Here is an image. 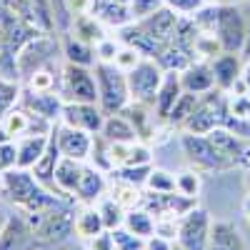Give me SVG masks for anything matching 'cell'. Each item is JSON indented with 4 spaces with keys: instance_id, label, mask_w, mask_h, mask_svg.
I'll return each mask as SVG.
<instances>
[{
    "instance_id": "cell-22",
    "label": "cell",
    "mask_w": 250,
    "mask_h": 250,
    "mask_svg": "<svg viewBox=\"0 0 250 250\" xmlns=\"http://www.w3.org/2000/svg\"><path fill=\"white\" fill-rule=\"evenodd\" d=\"M83 168H85V163L73 160V158H60L58 168H55V193L60 198L75 203V190H78Z\"/></svg>"
},
{
    "instance_id": "cell-48",
    "label": "cell",
    "mask_w": 250,
    "mask_h": 250,
    "mask_svg": "<svg viewBox=\"0 0 250 250\" xmlns=\"http://www.w3.org/2000/svg\"><path fill=\"white\" fill-rule=\"evenodd\" d=\"M175 240H168L163 235H150L148 240H145V250H175Z\"/></svg>"
},
{
    "instance_id": "cell-26",
    "label": "cell",
    "mask_w": 250,
    "mask_h": 250,
    "mask_svg": "<svg viewBox=\"0 0 250 250\" xmlns=\"http://www.w3.org/2000/svg\"><path fill=\"white\" fill-rule=\"evenodd\" d=\"M60 158H62V153H60V148H58V138H55V133L50 130V143H48L45 153L40 155V160L33 165V175L43 183L48 190H53V193H55V168H58Z\"/></svg>"
},
{
    "instance_id": "cell-23",
    "label": "cell",
    "mask_w": 250,
    "mask_h": 250,
    "mask_svg": "<svg viewBox=\"0 0 250 250\" xmlns=\"http://www.w3.org/2000/svg\"><path fill=\"white\" fill-rule=\"evenodd\" d=\"M60 55L65 58V62H73V65L93 68L95 62H98L95 45H90V43H85V40L75 38L73 33H62V38H60Z\"/></svg>"
},
{
    "instance_id": "cell-16",
    "label": "cell",
    "mask_w": 250,
    "mask_h": 250,
    "mask_svg": "<svg viewBox=\"0 0 250 250\" xmlns=\"http://www.w3.org/2000/svg\"><path fill=\"white\" fill-rule=\"evenodd\" d=\"M105 175L108 173H103V170L95 168V165L85 163L83 175H80V183H78V190H75V203L78 205H95L103 195H108L110 180Z\"/></svg>"
},
{
    "instance_id": "cell-55",
    "label": "cell",
    "mask_w": 250,
    "mask_h": 250,
    "mask_svg": "<svg viewBox=\"0 0 250 250\" xmlns=\"http://www.w3.org/2000/svg\"><path fill=\"white\" fill-rule=\"evenodd\" d=\"M245 98H248V100H250V88H248V93H245Z\"/></svg>"
},
{
    "instance_id": "cell-52",
    "label": "cell",
    "mask_w": 250,
    "mask_h": 250,
    "mask_svg": "<svg viewBox=\"0 0 250 250\" xmlns=\"http://www.w3.org/2000/svg\"><path fill=\"white\" fill-rule=\"evenodd\" d=\"M5 218H8V215H3V213H0V230H3V223H5Z\"/></svg>"
},
{
    "instance_id": "cell-15",
    "label": "cell",
    "mask_w": 250,
    "mask_h": 250,
    "mask_svg": "<svg viewBox=\"0 0 250 250\" xmlns=\"http://www.w3.org/2000/svg\"><path fill=\"white\" fill-rule=\"evenodd\" d=\"M135 23H138L145 33H148L155 43L160 45V50H163V45L175 35V28H178V23H180V15H175L170 8L163 5L160 10L145 15V18H140V20H135Z\"/></svg>"
},
{
    "instance_id": "cell-13",
    "label": "cell",
    "mask_w": 250,
    "mask_h": 250,
    "mask_svg": "<svg viewBox=\"0 0 250 250\" xmlns=\"http://www.w3.org/2000/svg\"><path fill=\"white\" fill-rule=\"evenodd\" d=\"M53 133L58 138V148H60L62 158H73V160H80V163L90 160L95 135H90L85 130H78V128H70V125H65V123H55Z\"/></svg>"
},
{
    "instance_id": "cell-33",
    "label": "cell",
    "mask_w": 250,
    "mask_h": 250,
    "mask_svg": "<svg viewBox=\"0 0 250 250\" xmlns=\"http://www.w3.org/2000/svg\"><path fill=\"white\" fill-rule=\"evenodd\" d=\"M58 83H60V70H55V65H48V68L30 73L25 78V88L35 93H53L58 90Z\"/></svg>"
},
{
    "instance_id": "cell-51",
    "label": "cell",
    "mask_w": 250,
    "mask_h": 250,
    "mask_svg": "<svg viewBox=\"0 0 250 250\" xmlns=\"http://www.w3.org/2000/svg\"><path fill=\"white\" fill-rule=\"evenodd\" d=\"M10 140V135L5 133V128H3V123H0V143H8Z\"/></svg>"
},
{
    "instance_id": "cell-6",
    "label": "cell",
    "mask_w": 250,
    "mask_h": 250,
    "mask_svg": "<svg viewBox=\"0 0 250 250\" xmlns=\"http://www.w3.org/2000/svg\"><path fill=\"white\" fill-rule=\"evenodd\" d=\"M213 33L220 40L223 53H240L248 43L245 18L240 15V10L235 5H228V3H218Z\"/></svg>"
},
{
    "instance_id": "cell-44",
    "label": "cell",
    "mask_w": 250,
    "mask_h": 250,
    "mask_svg": "<svg viewBox=\"0 0 250 250\" xmlns=\"http://www.w3.org/2000/svg\"><path fill=\"white\" fill-rule=\"evenodd\" d=\"M18 168V143L8 140V143H0V175Z\"/></svg>"
},
{
    "instance_id": "cell-54",
    "label": "cell",
    "mask_w": 250,
    "mask_h": 250,
    "mask_svg": "<svg viewBox=\"0 0 250 250\" xmlns=\"http://www.w3.org/2000/svg\"><path fill=\"white\" fill-rule=\"evenodd\" d=\"M208 3H228V0H208Z\"/></svg>"
},
{
    "instance_id": "cell-21",
    "label": "cell",
    "mask_w": 250,
    "mask_h": 250,
    "mask_svg": "<svg viewBox=\"0 0 250 250\" xmlns=\"http://www.w3.org/2000/svg\"><path fill=\"white\" fill-rule=\"evenodd\" d=\"M93 15H95L108 30H118V28H123V25L133 23L130 0H95Z\"/></svg>"
},
{
    "instance_id": "cell-2",
    "label": "cell",
    "mask_w": 250,
    "mask_h": 250,
    "mask_svg": "<svg viewBox=\"0 0 250 250\" xmlns=\"http://www.w3.org/2000/svg\"><path fill=\"white\" fill-rule=\"evenodd\" d=\"M43 30L30 25L25 18H20L8 3L0 0V75L20 80L18 55Z\"/></svg>"
},
{
    "instance_id": "cell-32",
    "label": "cell",
    "mask_w": 250,
    "mask_h": 250,
    "mask_svg": "<svg viewBox=\"0 0 250 250\" xmlns=\"http://www.w3.org/2000/svg\"><path fill=\"white\" fill-rule=\"evenodd\" d=\"M108 195H113V198L125 208V210H130V208H138V205L143 203V188L130 185V183H123V180H113V178H110Z\"/></svg>"
},
{
    "instance_id": "cell-5",
    "label": "cell",
    "mask_w": 250,
    "mask_h": 250,
    "mask_svg": "<svg viewBox=\"0 0 250 250\" xmlns=\"http://www.w3.org/2000/svg\"><path fill=\"white\" fill-rule=\"evenodd\" d=\"M58 93L65 103H98V83L93 68L62 62Z\"/></svg>"
},
{
    "instance_id": "cell-7",
    "label": "cell",
    "mask_w": 250,
    "mask_h": 250,
    "mask_svg": "<svg viewBox=\"0 0 250 250\" xmlns=\"http://www.w3.org/2000/svg\"><path fill=\"white\" fill-rule=\"evenodd\" d=\"M210 228H213V220H210V215H208V210H203V208L195 205L178 220L175 245L180 250H208V243H210Z\"/></svg>"
},
{
    "instance_id": "cell-47",
    "label": "cell",
    "mask_w": 250,
    "mask_h": 250,
    "mask_svg": "<svg viewBox=\"0 0 250 250\" xmlns=\"http://www.w3.org/2000/svg\"><path fill=\"white\" fill-rule=\"evenodd\" d=\"M88 243V250H115V243H113V233L110 230H103L100 235L85 240Z\"/></svg>"
},
{
    "instance_id": "cell-19",
    "label": "cell",
    "mask_w": 250,
    "mask_h": 250,
    "mask_svg": "<svg viewBox=\"0 0 250 250\" xmlns=\"http://www.w3.org/2000/svg\"><path fill=\"white\" fill-rule=\"evenodd\" d=\"M210 68L215 75V88L223 93H230L233 85L243 75V62H240V53H220L218 58L210 60Z\"/></svg>"
},
{
    "instance_id": "cell-36",
    "label": "cell",
    "mask_w": 250,
    "mask_h": 250,
    "mask_svg": "<svg viewBox=\"0 0 250 250\" xmlns=\"http://www.w3.org/2000/svg\"><path fill=\"white\" fill-rule=\"evenodd\" d=\"M198 100H200V95H193V93L185 90V93L180 95V100L175 103V108H173V113H170V118H168V125H175V128L183 130V125L190 120V115L195 113Z\"/></svg>"
},
{
    "instance_id": "cell-56",
    "label": "cell",
    "mask_w": 250,
    "mask_h": 250,
    "mask_svg": "<svg viewBox=\"0 0 250 250\" xmlns=\"http://www.w3.org/2000/svg\"><path fill=\"white\" fill-rule=\"evenodd\" d=\"M175 250H180V248H175Z\"/></svg>"
},
{
    "instance_id": "cell-37",
    "label": "cell",
    "mask_w": 250,
    "mask_h": 250,
    "mask_svg": "<svg viewBox=\"0 0 250 250\" xmlns=\"http://www.w3.org/2000/svg\"><path fill=\"white\" fill-rule=\"evenodd\" d=\"M153 170V165H123V168H113L108 175L113 180H123V183H130V185H138L145 190V180H148Z\"/></svg>"
},
{
    "instance_id": "cell-29",
    "label": "cell",
    "mask_w": 250,
    "mask_h": 250,
    "mask_svg": "<svg viewBox=\"0 0 250 250\" xmlns=\"http://www.w3.org/2000/svg\"><path fill=\"white\" fill-rule=\"evenodd\" d=\"M68 33H73L75 38L85 40V43H90V45H98L103 38H108V35H110V30L103 25L93 13H90V15H80V18L70 20V30H68Z\"/></svg>"
},
{
    "instance_id": "cell-20",
    "label": "cell",
    "mask_w": 250,
    "mask_h": 250,
    "mask_svg": "<svg viewBox=\"0 0 250 250\" xmlns=\"http://www.w3.org/2000/svg\"><path fill=\"white\" fill-rule=\"evenodd\" d=\"M180 83H183V90L193 93V95H205L215 90V75L213 68L208 60H195L190 62L183 73H180Z\"/></svg>"
},
{
    "instance_id": "cell-24",
    "label": "cell",
    "mask_w": 250,
    "mask_h": 250,
    "mask_svg": "<svg viewBox=\"0 0 250 250\" xmlns=\"http://www.w3.org/2000/svg\"><path fill=\"white\" fill-rule=\"evenodd\" d=\"M208 250H250L240 230L228 220H213Z\"/></svg>"
},
{
    "instance_id": "cell-40",
    "label": "cell",
    "mask_w": 250,
    "mask_h": 250,
    "mask_svg": "<svg viewBox=\"0 0 250 250\" xmlns=\"http://www.w3.org/2000/svg\"><path fill=\"white\" fill-rule=\"evenodd\" d=\"M175 190L188 198H198L200 193V170H183L175 175Z\"/></svg>"
},
{
    "instance_id": "cell-28",
    "label": "cell",
    "mask_w": 250,
    "mask_h": 250,
    "mask_svg": "<svg viewBox=\"0 0 250 250\" xmlns=\"http://www.w3.org/2000/svg\"><path fill=\"white\" fill-rule=\"evenodd\" d=\"M100 135L105 138L108 143H135V140H140L138 133H135V128H133V123L125 118L123 113L105 115V123H103Z\"/></svg>"
},
{
    "instance_id": "cell-27",
    "label": "cell",
    "mask_w": 250,
    "mask_h": 250,
    "mask_svg": "<svg viewBox=\"0 0 250 250\" xmlns=\"http://www.w3.org/2000/svg\"><path fill=\"white\" fill-rule=\"evenodd\" d=\"M18 143V168L33 170V165L40 160V155L45 153L48 143H50V133H35V135H25L15 140Z\"/></svg>"
},
{
    "instance_id": "cell-31",
    "label": "cell",
    "mask_w": 250,
    "mask_h": 250,
    "mask_svg": "<svg viewBox=\"0 0 250 250\" xmlns=\"http://www.w3.org/2000/svg\"><path fill=\"white\" fill-rule=\"evenodd\" d=\"M123 228H128L130 233H135V235H140V238L148 240L150 235H155V218H153L150 210H145L143 205H138V208L125 210Z\"/></svg>"
},
{
    "instance_id": "cell-3",
    "label": "cell",
    "mask_w": 250,
    "mask_h": 250,
    "mask_svg": "<svg viewBox=\"0 0 250 250\" xmlns=\"http://www.w3.org/2000/svg\"><path fill=\"white\" fill-rule=\"evenodd\" d=\"M78 203L70 200H60L53 208H45V210L38 213H23L30 223V228L35 230V235L40 238V243L45 245V250L62 245L70 235H75V208Z\"/></svg>"
},
{
    "instance_id": "cell-50",
    "label": "cell",
    "mask_w": 250,
    "mask_h": 250,
    "mask_svg": "<svg viewBox=\"0 0 250 250\" xmlns=\"http://www.w3.org/2000/svg\"><path fill=\"white\" fill-rule=\"evenodd\" d=\"M243 210H245V218H248V223H250V193H248V198H245V203H243Z\"/></svg>"
},
{
    "instance_id": "cell-9",
    "label": "cell",
    "mask_w": 250,
    "mask_h": 250,
    "mask_svg": "<svg viewBox=\"0 0 250 250\" xmlns=\"http://www.w3.org/2000/svg\"><path fill=\"white\" fill-rule=\"evenodd\" d=\"M125 75H128L130 100L148 103V105H153L155 95H158V88H160V83H163V75H165V70L158 65V60L143 58L138 65L130 68Z\"/></svg>"
},
{
    "instance_id": "cell-8",
    "label": "cell",
    "mask_w": 250,
    "mask_h": 250,
    "mask_svg": "<svg viewBox=\"0 0 250 250\" xmlns=\"http://www.w3.org/2000/svg\"><path fill=\"white\" fill-rule=\"evenodd\" d=\"M183 153L195 170H228L225 158L218 153L208 133H183L180 135Z\"/></svg>"
},
{
    "instance_id": "cell-46",
    "label": "cell",
    "mask_w": 250,
    "mask_h": 250,
    "mask_svg": "<svg viewBox=\"0 0 250 250\" xmlns=\"http://www.w3.org/2000/svg\"><path fill=\"white\" fill-rule=\"evenodd\" d=\"M165 5V0H130V13H133V20H140L145 15H150L155 10H160Z\"/></svg>"
},
{
    "instance_id": "cell-14",
    "label": "cell",
    "mask_w": 250,
    "mask_h": 250,
    "mask_svg": "<svg viewBox=\"0 0 250 250\" xmlns=\"http://www.w3.org/2000/svg\"><path fill=\"white\" fill-rule=\"evenodd\" d=\"M60 123L98 135L103 130V123H105V113L100 110L98 103H65L60 113Z\"/></svg>"
},
{
    "instance_id": "cell-17",
    "label": "cell",
    "mask_w": 250,
    "mask_h": 250,
    "mask_svg": "<svg viewBox=\"0 0 250 250\" xmlns=\"http://www.w3.org/2000/svg\"><path fill=\"white\" fill-rule=\"evenodd\" d=\"M20 105L28 108V110L35 113V115H40V118H45L48 123H60V113H62L65 100L60 98L58 90H53V93H35V90L23 88Z\"/></svg>"
},
{
    "instance_id": "cell-4",
    "label": "cell",
    "mask_w": 250,
    "mask_h": 250,
    "mask_svg": "<svg viewBox=\"0 0 250 250\" xmlns=\"http://www.w3.org/2000/svg\"><path fill=\"white\" fill-rule=\"evenodd\" d=\"M95 83H98V105L105 115H118L128 108L130 88L128 75L120 70L115 62H95L93 65Z\"/></svg>"
},
{
    "instance_id": "cell-53",
    "label": "cell",
    "mask_w": 250,
    "mask_h": 250,
    "mask_svg": "<svg viewBox=\"0 0 250 250\" xmlns=\"http://www.w3.org/2000/svg\"><path fill=\"white\" fill-rule=\"evenodd\" d=\"M245 183H248V190H250V168H248V175H245Z\"/></svg>"
},
{
    "instance_id": "cell-1",
    "label": "cell",
    "mask_w": 250,
    "mask_h": 250,
    "mask_svg": "<svg viewBox=\"0 0 250 250\" xmlns=\"http://www.w3.org/2000/svg\"><path fill=\"white\" fill-rule=\"evenodd\" d=\"M0 190H3V195L23 213H38V210H45V208L58 205L60 200H65L58 193L48 190V188L33 175V170H25V168H13V170L0 175Z\"/></svg>"
},
{
    "instance_id": "cell-35",
    "label": "cell",
    "mask_w": 250,
    "mask_h": 250,
    "mask_svg": "<svg viewBox=\"0 0 250 250\" xmlns=\"http://www.w3.org/2000/svg\"><path fill=\"white\" fill-rule=\"evenodd\" d=\"M95 208H98L103 223H105V230H115V228L123 225V220H125V208H123L113 195H103V198L95 203Z\"/></svg>"
},
{
    "instance_id": "cell-11",
    "label": "cell",
    "mask_w": 250,
    "mask_h": 250,
    "mask_svg": "<svg viewBox=\"0 0 250 250\" xmlns=\"http://www.w3.org/2000/svg\"><path fill=\"white\" fill-rule=\"evenodd\" d=\"M0 250H45L35 230L30 228L23 213H13L5 218L3 230H0Z\"/></svg>"
},
{
    "instance_id": "cell-39",
    "label": "cell",
    "mask_w": 250,
    "mask_h": 250,
    "mask_svg": "<svg viewBox=\"0 0 250 250\" xmlns=\"http://www.w3.org/2000/svg\"><path fill=\"white\" fill-rule=\"evenodd\" d=\"M145 190L150 193H175V175L168 170L153 168L148 180H145Z\"/></svg>"
},
{
    "instance_id": "cell-43",
    "label": "cell",
    "mask_w": 250,
    "mask_h": 250,
    "mask_svg": "<svg viewBox=\"0 0 250 250\" xmlns=\"http://www.w3.org/2000/svg\"><path fill=\"white\" fill-rule=\"evenodd\" d=\"M205 5H208V0H165V8H170L180 18H193Z\"/></svg>"
},
{
    "instance_id": "cell-42",
    "label": "cell",
    "mask_w": 250,
    "mask_h": 250,
    "mask_svg": "<svg viewBox=\"0 0 250 250\" xmlns=\"http://www.w3.org/2000/svg\"><path fill=\"white\" fill-rule=\"evenodd\" d=\"M60 10L68 20H75L80 15H90L95 10V0H60Z\"/></svg>"
},
{
    "instance_id": "cell-25",
    "label": "cell",
    "mask_w": 250,
    "mask_h": 250,
    "mask_svg": "<svg viewBox=\"0 0 250 250\" xmlns=\"http://www.w3.org/2000/svg\"><path fill=\"white\" fill-rule=\"evenodd\" d=\"M123 115L133 123V128H135V133H138L140 140H148L155 133V123H163L155 115L153 105H148V103H138V100H130L128 108L123 110Z\"/></svg>"
},
{
    "instance_id": "cell-41",
    "label": "cell",
    "mask_w": 250,
    "mask_h": 250,
    "mask_svg": "<svg viewBox=\"0 0 250 250\" xmlns=\"http://www.w3.org/2000/svg\"><path fill=\"white\" fill-rule=\"evenodd\" d=\"M113 233V243H115V250H145V238L130 233L128 228H115Z\"/></svg>"
},
{
    "instance_id": "cell-34",
    "label": "cell",
    "mask_w": 250,
    "mask_h": 250,
    "mask_svg": "<svg viewBox=\"0 0 250 250\" xmlns=\"http://www.w3.org/2000/svg\"><path fill=\"white\" fill-rule=\"evenodd\" d=\"M20 98H23V85H20V80L0 75V120H3L15 105H20Z\"/></svg>"
},
{
    "instance_id": "cell-10",
    "label": "cell",
    "mask_w": 250,
    "mask_h": 250,
    "mask_svg": "<svg viewBox=\"0 0 250 250\" xmlns=\"http://www.w3.org/2000/svg\"><path fill=\"white\" fill-rule=\"evenodd\" d=\"M58 48H60V45L50 38V33L35 35L30 43L20 50V55H18V73H20V78L25 80L30 73H35V70H40V68L55 65Z\"/></svg>"
},
{
    "instance_id": "cell-49",
    "label": "cell",
    "mask_w": 250,
    "mask_h": 250,
    "mask_svg": "<svg viewBox=\"0 0 250 250\" xmlns=\"http://www.w3.org/2000/svg\"><path fill=\"white\" fill-rule=\"evenodd\" d=\"M243 80H245V85L250 88V60L243 65Z\"/></svg>"
},
{
    "instance_id": "cell-30",
    "label": "cell",
    "mask_w": 250,
    "mask_h": 250,
    "mask_svg": "<svg viewBox=\"0 0 250 250\" xmlns=\"http://www.w3.org/2000/svg\"><path fill=\"white\" fill-rule=\"evenodd\" d=\"M105 230V223H103L100 213L95 205H80L75 210V235L83 240H90L95 235H100Z\"/></svg>"
},
{
    "instance_id": "cell-45",
    "label": "cell",
    "mask_w": 250,
    "mask_h": 250,
    "mask_svg": "<svg viewBox=\"0 0 250 250\" xmlns=\"http://www.w3.org/2000/svg\"><path fill=\"white\" fill-rule=\"evenodd\" d=\"M143 60V55L138 53V50H133V48H128V45H123L120 43V50H118V55H115V65L120 68V70H125V73H128L130 68H135L138 65V62Z\"/></svg>"
},
{
    "instance_id": "cell-38",
    "label": "cell",
    "mask_w": 250,
    "mask_h": 250,
    "mask_svg": "<svg viewBox=\"0 0 250 250\" xmlns=\"http://www.w3.org/2000/svg\"><path fill=\"white\" fill-rule=\"evenodd\" d=\"M90 165H95L98 170L110 173L113 170V160H110V143L103 138L100 133L93 138V153H90Z\"/></svg>"
},
{
    "instance_id": "cell-18",
    "label": "cell",
    "mask_w": 250,
    "mask_h": 250,
    "mask_svg": "<svg viewBox=\"0 0 250 250\" xmlns=\"http://www.w3.org/2000/svg\"><path fill=\"white\" fill-rule=\"evenodd\" d=\"M183 83H180V73L178 70H165L163 75V83H160V88H158V95H155V103H153V110L155 115L163 120V123H168L173 108H175V103L180 100L183 95Z\"/></svg>"
},
{
    "instance_id": "cell-12",
    "label": "cell",
    "mask_w": 250,
    "mask_h": 250,
    "mask_svg": "<svg viewBox=\"0 0 250 250\" xmlns=\"http://www.w3.org/2000/svg\"><path fill=\"white\" fill-rule=\"evenodd\" d=\"M140 205L145 208V210H150L155 220H160V218H175V220H180L188 210H190V208L198 205V198L180 195L178 190L175 193H150V190H145Z\"/></svg>"
}]
</instances>
